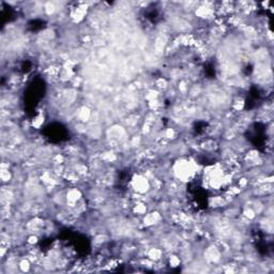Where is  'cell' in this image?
Masks as SVG:
<instances>
[{"mask_svg":"<svg viewBox=\"0 0 274 274\" xmlns=\"http://www.w3.org/2000/svg\"><path fill=\"white\" fill-rule=\"evenodd\" d=\"M175 173L179 179L185 181L191 178L195 171H194L193 164L191 162H189V161H181V162H179V164H177Z\"/></svg>","mask_w":274,"mask_h":274,"instance_id":"6da1fadb","label":"cell"},{"mask_svg":"<svg viewBox=\"0 0 274 274\" xmlns=\"http://www.w3.org/2000/svg\"><path fill=\"white\" fill-rule=\"evenodd\" d=\"M132 185H133V188H134L135 191L138 192V193H146L150 188L149 182H148L147 179L140 175L135 176L134 178H133Z\"/></svg>","mask_w":274,"mask_h":274,"instance_id":"7a4b0ae2","label":"cell"},{"mask_svg":"<svg viewBox=\"0 0 274 274\" xmlns=\"http://www.w3.org/2000/svg\"><path fill=\"white\" fill-rule=\"evenodd\" d=\"M158 220H160V216L158 215V213L147 214L145 217V224L146 225H153V224H155Z\"/></svg>","mask_w":274,"mask_h":274,"instance_id":"3957f363","label":"cell"},{"mask_svg":"<svg viewBox=\"0 0 274 274\" xmlns=\"http://www.w3.org/2000/svg\"><path fill=\"white\" fill-rule=\"evenodd\" d=\"M79 196H80V193H79L77 189H71L68 193V201L72 202V204H75L79 199Z\"/></svg>","mask_w":274,"mask_h":274,"instance_id":"277c9868","label":"cell"},{"mask_svg":"<svg viewBox=\"0 0 274 274\" xmlns=\"http://www.w3.org/2000/svg\"><path fill=\"white\" fill-rule=\"evenodd\" d=\"M161 254H162V253H161V251L157 250V248H153V250L150 251L149 257L151 258V259L157 260V259H160V258H161Z\"/></svg>","mask_w":274,"mask_h":274,"instance_id":"5b68a950","label":"cell"},{"mask_svg":"<svg viewBox=\"0 0 274 274\" xmlns=\"http://www.w3.org/2000/svg\"><path fill=\"white\" fill-rule=\"evenodd\" d=\"M169 263L171 267H178L180 265V259H179L177 256H171L169 258Z\"/></svg>","mask_w":274,"mask_h":274,"instance_id":"8992f818","label":"cell"},{"mask_svg":"<svg viewBox=\"0 0 274 274\" xmlns=\"http://www.w3.org/2000/svg\"><path fill=\"white\" fill-rule=\"evenodd\" d=\"M146 206H144V204H136V207H135V211L137 212L138 214H144L146 212Z\"/></svg>","mask_w":274,"mask_h":274,"instance_id":"52a82bcc","label":"cell"},{"mask_svg":"<svg viewBox=\"0 0 274 274\" xmlns=\"http://www.w3.org/2000/svg\"><path fill=\"white\" fill-rule=\"evenodd\" d=\"M20 269H22L23 271H28V269H29V262H28L27 260H24V261H22V262H20Z\"/></svg>","mask_w":274,"mask_h":274,"instance_id":"ba28073f","label":"cell"}]
</instances>
